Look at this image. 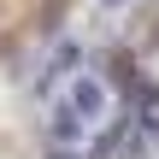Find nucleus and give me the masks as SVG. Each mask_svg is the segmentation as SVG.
<instances>
[{
	"label": "nucleus",
	"instance_id": "5",
	"mask_svg": "<svg viewBox=\"0 0 159 159\" xmlns=\"http://www.w3.org/2000/svg\"><path fill=\"white\" fill-rule=\"evenodd\" d=\"M77 65H83V47L77 41H59V53L47 59V77H77Z\"/></svg>",
	"mask_w": 159,
	"mask_h": 159
},
{
	"label": "nucleus",
	"instance_id": "4",
	"mask_svg": "<svg viewBox=\"0 0 159 159\" xmlns=\"http://www.w3.org/2000/svg\"><path fill=\"white\" fill-rule=\"evenodd\" d=\"M100 77H106L112 89H130V83H136L142 71H136V59H130L124 47H112V53H106V65H100Z\"/></svg>",
	"mask_w": 159,
	"mask_h": 159
},
{
	"label": "nucleus",
	"instance_id": "6",
	"mask_svg": "<svg viewBox=\"0 0 159 159\" xmlns=\"http://www.w3.org/2000/svg\"><path fill=\"white\" fill-rule=\"evenodd\" d=\"M148 153H153V142H148V130H142V136H130V142H124L112 159H148Z\"/></svg>",
	"mask_w": 159,
	"mask_h": 159
},
{
	"label": "nucleus",
	"instance_id": "2",
	"mask_svg": "<svg viewBox=\"0 0 159 159\" xmlns=\"http://www.w3.org/2000/svg\"><path fill=\"white\" fill-rule=\"evenodd\" d=\"M65 100H71L89 124H94V118H106V100H112V94H106V77H71Z\"/></svg>",
	"mask_w": 159,
	"mask_h": 159
},
{
	"label": "nucleus",
	"instance_id": "7",
	"mask_svg": "<svg viewBox=\"0 0 159 159\" xmlns=\"http://www.w3.org/2000/svg\"><path fill=\"white\" fill-rule=\"evenodd\" d=\"M100 6H106V12H118V6H124V0H100Z\"/></svg>",
	"mask_w": 159,
	"mask_h": 159
},
{
	"label": "nucleus",
	"instance_id": "1",
	"mask_svg": "<svg viewBox=\"0 0 159 159\" xmlns=\"http://www.w3.org/2000/svg\"><path fill=\"white\" fill-rule=\"evenodd\" d=\"M83 136H89V118H83L71 100H53V106H47V142H59V148H77Z\"/></svg>",
	"mask_w": 159,
	"mask_h": 159
},
{
	"label": "nucleus",
	"instance_id": "3",
	"mask_svg": "<svg viewBox=\"0 0 159 159\" xmlns=\"http://www.w3.org/2000/svg\"><path fill=\"white\" fill-rule=\"evenodd\" d=\"M130 142V112H118L112 124H100V130H89V159H112L118 148Z\"/></svg>",
	"mask_w": 159,
	"mask_h": 159
}]
</instances>
